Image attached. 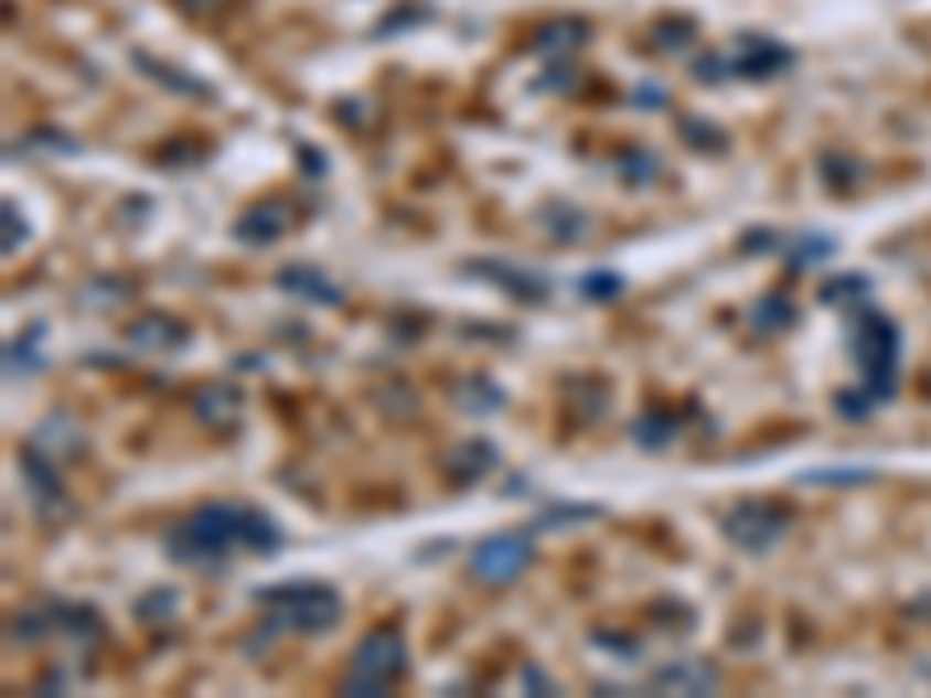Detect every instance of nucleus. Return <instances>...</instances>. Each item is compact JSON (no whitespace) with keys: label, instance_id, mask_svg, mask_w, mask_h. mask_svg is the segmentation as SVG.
<instances>
[{"label":"nucleus","instance_id":"ddd939ff","mask_svg":"<svg viewBox=\"0 0 931 698\" xmlns=\"http://www.w3.org/2000/svg\"><path fill=\"white\" fill-rule=\"evenodd\" d=\"M792 316H796L792 303L782 299V293H769V299L755 308V326H759V331H782V326L792 322Z\"/></svg>","mask_w":931,"mask_h":698},{"label":"nucleus","instance_id":"7ed1b4c3","mask_svg":"<svg viewBox=\"0 0 931 698\" xmlns=\"http://www.w3.org/2000/svg\"><path fill=\"white\" fill-rule=\"evenodd\" d=\"M261 601L275 610L270 620L280 629L327 633V629H335V620H341V597L322 582H293V587H280V591H266Z\"/></svg>","mask_w":931,"mask_h":698},{"label":"nucleus","instance_id":"f257e3e1","mask_svg":"<svg viewBox=\"0 0 931 698\" xmlns=\"http://www.w3.org/2000/svg\"><path fill=\"white\" fill-rule=\"evenodd\" d=\"M266 549L280 545V531H275V522L257 507H228V503H210V507H196L192 517H182L173 531H168V555L178 563H196V568H210L220 563L228 549Z\"/></svg>","mask_w":931,"mask_h":698},{"label":"nucleus","instance_id":"6ab92c4d","mask_svg":"<svg viewBox=\"0 0 931 698\" xmlns=\"http://www.w3.org/2000/svg\"><path fill=\"white\" fill-rule=\"evenodd\" d=\"M838 289H824V299L838 303V299H853V293H862V280H834Z\"/></svg>","mask_w":931,"mask_h":698},{"label":"nucleus","instance_id":"aec40b11","mask_svg":"<svg viewBox=\"0 0 931 698\" xmlns=\"http://www.w3.org/2000/svg\"><path fill=\"white\" fill-rule=\"evenodd\" d=\"M14 233L24 238V224L14 219V205H10V210H6V251H14Z\"/></svg>","mask_w":931,"mask_h":698},{"label":"nucleus","instance_id":"423d86ee","mask_svg":"<svg viewBox=\"0 0 931 698\" xmlns=\"http://www.w3.org/2000/svg\"><path fill=\"white\" fill-rule=\"evenodd\" d=\"M526 563H532V545H526V536H494L471 555V573L480 582L499 587V582H513Z\"/></svg>","mask_w":931,"mask_h":698},{"label":"nucleus","instance_id":"0eeeda50","mask_svg":"<svg viewBox=\"0 0 931 698\" xmlns=\"http://www.w3.org/2000/svg\"><path fill=\"white\" fill-rule=\"evenodd\" d=\"M648 685L662 689V694H713L717 689V670L704 666V662H675V666H662Z\"/></svg>","mask_w":931,"mask_h":698},{"label":"nucleus","instance_id":"9b49d317","mask_svg":"<svg viewBox=\"0 0 931 698\" xmlns=\"http://www.w3.org/2000/svg\"><path fill=\"white\" fill-rule=\"evenodd\" d=\"M196 415L205 419V425H228V419L238 415V396H233L228 387H210L196 400Z\"/></svg>","mask_w":931,"mask_h":698},{"label":"nucleus","instance_id":"20e7f679","mask_svg":"<svg viewBox=\"0 0 931 698\" xmlns=\"http://www.w3.org/2000/svg\"><path fill=\"white\" fill-rule=\"evenodd\" d=\"M853 350L862 358L866 377H871V391H890L895 383V354H899V335L885 316H862L853 331Z\"/></svg>","mask_w":931,"mask_h":698},{"label":"nucleus","instance_id":"dca6fc26","mask_svg":"<svg viewBox=\"0 0 931 698\" xmlns=\"http://www.w3.org/2000/svg\"><path fill=\"white\" fill-rule=\"evenodd\" d=\"M639 438H643V442H657V448H662V442H671V419H662V415H657V419H643V425H639Z\"/></svg>","mask_w":931,"mask_h":698},{"label":"nucleus","instance_id":"f8f14e48","mask_svg":"<svg viewBox=\"0 0 931 698\" xmlns=\"http://www.w3.org/2000/svg\"><path fill=\"white\" fill-rule=\"evenodd\" d=\"M131 341H136V345L168 350V345H182V341H186V331H182V326H168L163 316H150V322H140V326L131 331Z\"/></svg>","mask_w":931,"mask_h":698},{"label":"nucleus","instance_id":"f3484780","mask_svg":"<svg viewBox=\"0 0 931 698\" xmlns=\"http://www.w3.org/2000/svg\"><path fill=\"white\" fill-rule=\"evenodd\" d=\"M685 136L698 144V150H723V140H713L717 131H713V126H704V121H685Z\"/></svg>","mask_w":931,"mask_h":698},{"label":"nucleus","instance_id":"1a4fd4ad","mask_svg":"<svg viewBox=\"0 0 931 698\" xmlns=\"http://www.w3.org/2000/svg\"><path fill=\"white\" fill-rule=\"evenodd\" d=\"M280 284L289 293H303V299H312V303H341V289H335L327 275H317L312 266H285L280 270Z\"/></svg>","mask_w":931,"mask_h":698},{"label":"nucleus","instance_id":"9d476101","mask_svg":"<svg viewBox=\"0 0 931 698\" xmlns=\"http://www.w3.org/2000/svg\"><path fill=\"white\" fill-rule=\"evenodd\" d=\"M238 233L243 243H252V247H266V243H275L285 233V215L275 205H257V210H247V215L238 219Z\"/></svg>","mask_w":931,"mask_h":698},{"label":"nucleus","instance_id":"a211bd4d","mask_svg":"<svg viewBox=\"0 0 931 698\" xmlns=\"http://www.w3.org/2000/svg\"><path fill=\"white\" fill-rule=\"evenodd\" d=\"M587 33L582 29H549L545 37H541V47H555V42H582Z\"/></svg>","mask_w":931,"mask_h":698},{"label":"nucleus","instance_id":"2eb2a0df","mask_svg":"<svg viewBox=\"0 0 931 698\" xmlns=\"http://www.w3.org/2000/svg\"><path fill=\"white\" fill-rule=\"evenodd\" d=\"M582 293H587V299H616V293H620V280H616V275H587Z\"/></svg>","mask_w":931,"mask_h":698},{"label":"nucleus","instance_id":"412c9836","mask_svg":"<svg viewBox=\"0 0 931 698\" xmlns=\"http://www.w3.org/2000/svg\"><path fill=\"white\" fill-rule=\"evenodd\" d=\"M186 6H196V10H215V6H224V0H186Z\"/></svg>","mask_w":931,"mask_h":698},{"label":"nucleus","instance_id":"39448f33","mask_svg":"<svg viewBox=\"0 0 931 698\" xmlns=\"http://www.w3.org/2000/svg\"><path fill=\"white\" fill-rule=\"evenodd\" d=\"M723 531L740 545V549H769L782 540V531H788V513L773 503H740L727 513L723 522Z\"/></svg>","mask_w":931,"mask_h":698},{"label":"nucleus","instance_id":"6e6552de","mask_svg":"<svg viewBox=\"0 0 931 698\" xmlns=\"http://www.w3.org/2000/svg\"><path fill=\"white\" fill-rule=\"evenodd\" d=\"M788 61H792V52L778 47V42L740 37V56H731V71H740V75H778Z\"/></svg>","mask_w":931,"mask_h":698},{"label":"nucleus","instance_id":"4468645a","mask_svg":"<svg viewBox=\"0 0 931 698\" xmlns=\"http://www.w3.org/2000/svg\"><path fill=\"white\" fill-rule=\"evenodd\" d=\"M620 163L624 168H633V182H648V178H657V159H648V154H639V150H629V154H620Z\"/></svg>","mask_w":931,"mask_h":698},{"label":"nucleus","instance_id":"f03ea898","mask_svg":"<svg viewBox=\"0 0 931 698\" xmlns=\"http://www.w3.org/2000/svg\"><path fill=\"white\" fill-rule=\"evenodd\" d=\"M400 675H406V643H400V633L373 629L354 647V670L345 675V694H387Z\"/></svg>","mask_w":931,"mask_h":698}]
</instances>
